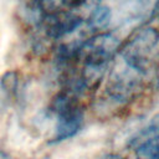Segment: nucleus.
Masks as SVG:
<instances>
[{
    "label": "nucleus",
    "mask_w": 159,
    "mask_h": 159,
    "mask_svg": "<svg viewBox=\"0 0 159 159\" xmlns=\"http://www.w3.org/2000/svg\"><path fill=\"white\" fill-rule=\"evenodd\" d=\"M158 45V30L153 27H145L133 35V37L120 50L119 57L145 75Z\"/></svg>",
    "instance_id": "obj_3"
},
{
    "label": "nucleus",
    "mask_w": 159,
    "mask_h": 159,
    "mask_svg": "<svg viewBox=\"0 0 159 159\" xmlns=\"http://www.w3.org/2000/svg\"><path fill=\"white\" fill-rule=\"evenodd\" d=\"M155 159H159V157H158V158H155Z\"/></svg>",
    "instance_id": "obj_9"
},
{
    "label": "nucleus",
    "mask_w": 159,
    "mask_h": 159,
    "mask_svg": "<svg viewBox=\"0 0 159 159\" xmlns=\"http://www.w3.org/2000/svg\"><path fill=\"white\" fill-rule=\"evenodd\" d=\"M80 2L81 0H32L31 14L34 20L40 24L45 16L73 9Z\"/></svg>",
    "instance_id": "obj_4"
},
{
    "label": "nucleus",
    "mask_w": 159,
    "mask_h": 159,
    "mask_svg": "<svg viewBox=\"0 0 159 159\" xmlns=\"http://www.w3.org/2000/svg\"><path fill=\"white\" fill-rule=\"evenodd\" d=\"M101 159H118V157H117V155H113V154H108V155L102 157Z\"/></svg>",
    "instance_id": "obj_8"
},
{
    "label": "nucleus",
    "mask_w": 159,
    "mask_h": 159,
    "mask_svg": "<svg viewBox=\"0 0 159 159\" xmlns=\"http://www.w3.org/2000/svg\"><path fill=\"white\" fill-rule=\"evenodd\" d=\"M150 7V0H128L119 11L122 24H132L145 17Z\"/></svg>",
    "instance_id": "obj_5"
},
{
    "label": "nucleus",
    "mask_w": 159,
    "mask_h": 159,
    "mask_svg": "<svg viewBox=\"0 0 159 159\" xmlns=\"http://www.w3.org/2000/svg\"><path fill=\"white\" fill-rule=\"evenodd\" d=\"M144 73L134 66L118 57L109 72L106 92L111 99L117 103H123L130 99L139 89Z\"/></svg>",
    "instance_id": "obj_2"
},
{
    "label": "nucleus",
    "mask_w": 159,
    "mask_h": 159,
    "mask_svg": "<svg viewBox=\"0 0 159 159\" xmlns=\"http://www.w3.org/2000/svg\"><path fill=\"white\" fill-rule=\"evenodd\" d=\"M51 112L55 116L53 142L58 143L70 139L80 132L83 123V112L72 89L67 88V91L58 93L53 98Z\"/></svg>",
    "instance_id": "obj_1"
},
{
    "label": "nucleus",
    "mask_w": 159,
    "mask_h": 159,
    "mask_svg": "<svg viewBox=\"0 0 159 159\" xmlns=\"http://www.w3.org/2000/svg\"><path fill=\"white\" fill-rule=\"evenodd\" d=\"M0 159H14V158L9 153H6V152H4V150L0 149Z\"/></svg>",
    "instance_id": "obj_7"
},
{
    "label": "nucleus",
    "mask_w": 159,
    "mask_h": 159,
    "mask_svg": "<svg viewBox=\"0 0 159 159\" xmlns=\"http://www.w3.org/2000/svg\"><path fill=\"white\" fill-rule=\"evenodd\" d=\"M132 147L137 159H155L159 157V134L138 140Z\"/></svg>",
    "instance_id": "obj_6"
}]
</instances>
